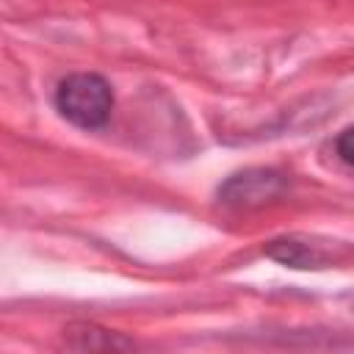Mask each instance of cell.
Masks as SVG:
<instances>
[{
    "instance_id": "cell-1",
    "label": "cell",
    "mask_w": 354,
    "mask_h": 354,
    "mask_svg": "<svg viewBox=\"0 0 354 354\" xmlns=\"http://www.w3.org/2000/svg\"><path fill=\"white\" fill-rule=\"evenodd\" d=\"M55 111L80 130H100L113 113V88L97 72L66 75L55 88Z\"/></svg>"
},
{
    "instance_id": "cell-2",
    "label": "cell",
    "mask_w": 354,
    "mask_h": 354,
    "mask_svg": "<svg viewBox=\"0 0 354 354\" xmlns=\"http://www.w3.org/2000/svg\"><path fill=\"white\" fill-rule=\"evenodd\" d=\"M288 174H282L279 169L252 166L230 174L218 185V202L232 210H254L268 202H277L288 191Z\"/></svg>"
},
{
    "instance_id": "cell-3",
    "label": "cell",
    "mask_w": 354,
    "mask_h": 354,
    "mask_svg": "<svg viewBox=\"0 0 354 354\" xmlns=\"http://www.w3.org/2000/svg\"><path fill=\"white\" fill-rule=\"evenodd\" d=\"M64 346L75 351H124L133 348V340L97 324H72L64 329Z\"/></svg>"
},
{
    "instance_id": "cell-4",
    "label": "cell",
    "mask_w": 354,
    "mask_h": 354,
    "mask_svg": "<svg viewBox=\"0 0 354 354\" xmlns=\"http://www.w3.org/2000/svg\"><path fill=\"white\" fill-rule=\"evenodd\" d=\"M266 254L290 268H324L326 266V254L318 246L299 241V238H277L266 246Z\"/></svg>"
},
{
    "instance_id": "cell-5",
    "label": "cell",
    "mask_w": 354,
    "mask_h": 354,
    "mask_svg": "<svg viewBox=\"0 0 354 354\" xmlns=\"http://www.w3.org/2000/svg\"><path fill=\"white\" fill-rule=\"evenodd\" d=\"M335 152H337V160L348 169V166H351V155H354V152H351V130H348V127L335 138Z\"/></svg>"
}]
</instances>
